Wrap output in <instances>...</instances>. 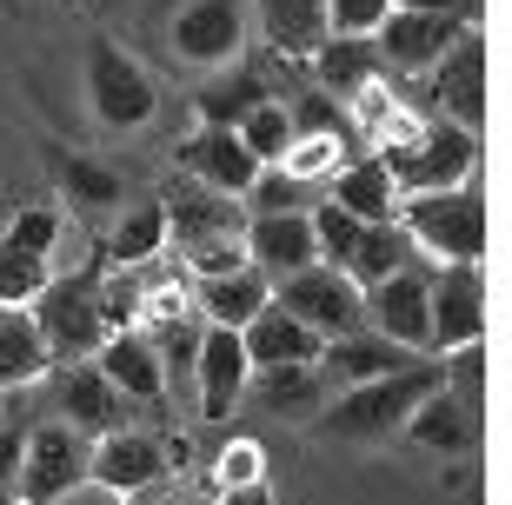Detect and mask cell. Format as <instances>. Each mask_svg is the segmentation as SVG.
Masks as SVG:
<instances>
[{
	"mask_svg": "<svg viewBox=\"0 0 512 505\" xmlns=\"http://www.w3.org/2000/svg\"><path fill=\"white\" fill-rule=\"evenodd\" d=\"M213 505H273V479H247V486H227Z\"/></svg>",
	"mask_w": 512,
	"mask_h": 505,
	"instance_id": "cell-42",
	"label": "cell"
},
{
	"mask_svg": "<svg viewBox=\"0 0 512 505\" xmlns=\"http://www.w3.org/2000/svg\"><path fill=\"white\" fill-rule=\"evenodd\" d=\"M173 173H187V180H200V187H213V193L247 200V187L260 180V160L240 147L233 127H193L187 140L173 147Z\"/></svg>",
	"mask_w": 512,
	"mask_h": 505,
	"instance_id": "cell-16",
	"label": "cell"
},
{
	"mask_svg": "<svg viewBox=\"0 0 512 505\" xmlns=\"http://www.w3.org/2000/svg\"><path fill=\"white\" fill-rule=\"evenodd\" d=\"M446 386V359H413L406 373H386V379H366V386H346L320 406V432L326 439H340V446H386L413 406L426 393Z\"/></svg>",
	"mask_w": 512,
	"mask_h": 505,
	"instance_id": "cell-1",
	"label": "cell"
},
{
	"mask_svg": "<svg viewBox=\"0 0 512 505\" xmlns=\"http://www.w3.org/2000/svg\"><path fill=\"white\" fill-rule=\"evenodd\" d=\"M187 266H193V280H220V273H240L247 266V246L240 240H200V246H187Z\"/></svg>",
	"mask_w": 512,
	"mask_h": 505,
	"instance_id": "cell-41",
	"label": "cell"
},
{
	"mask_svg": "<svg viewBox=\"0 0 512 505\" xmlns=\"http://www.w3.org/2000/svg\"><path fill=\"white\" fill-rule=\"evenodd\" d=\"M233 133H240V147H247L260 167H280V153L293 147V113H286V100H260Z\"/></svg>",
	"mask_w": 512,
	"mask_h": 505,
	"instance_id": "cell-34",
	"label": "cell"
},
{
	"mask_svg": "<svg viewBox=\"0 0 512 505\" xmlns=\"http://www.w3.org/2000/svg\"><path fill=\"white\" fill-rule=\"evenodd\" d=\"M240 399L253 412H266V419H320L326 379H320V366H260Z\"/></svg>",
	"mask_w": 512,
	"mask_h": 505,
	"instance_id": "cell-23",
	"label": "cell"
},
{
	"mask_svg": "<svg viewBox=\"0 0 512 505\" xmlns=\"http://www.w3.org/2000/svg\"><path fill=\"white\" fill-rule=\"evenodd\" d=\"M326 200L346 206V213H353V220H366V226H380V220H393V213H399V187H393V173H386L380 153H360V160H346V167L333 173Z\"/></svg>",
	"mask_w": 512,
	"mask_h": 505,
	"instance_id": "cell-25",
	"label": "cell"
},
{
	"mask_svg": "<svg viewBox=\"0 0 512 505\" xmlns=\"http://www.w3.org/2000/svg\"><path fill=\"white\" fill-rule=\"evenodd\" d=\"M27 412H20V399L7 393V406H0V492H14L20 479V452H27Z\"/></svg>",
	"mask_w": 512,
	"mask_h": 505,
	"instance_id": "cell-39",
	"label": "cell"
},
{
	"mask_svg": "<svg viewBox=\"0 0 512 505\" xmlns=\"http://www.w3.org/2000/svg\"><path fill=\"white\" fill-rule=\"evenodd\" d=\"M399 432H406L419 452H439V459H453V452H473V446H479V406H466V399L453 393V373H446V386L419 399L413 419H406Z\"/></svg>",
	"mask_w": 512,
	"mask_h": 505,
	"instance_id": "cell-20",
	"label": "cell"
},
{
	"mask_svg": "<svg viewBox=\"0 0 512 505\" xmlns=\"http://www.w3.org/2000/svg\"><path fill=\"white\" fill-rule=\"evenodd\" d=\"M47 379H54V412H60V426H74L80 439H107V432L127 426V399L114 393V379L100 373L94 359H60Z\"/></svg>",
	"mask_w": 512,
	"mask_h": 505,
	"instance_id": "cell-14",
	"label": "cell"
},
{
	"mask_svg": "<svg viewBox=\"0 0 512 505\" xmlns=\"http://www.w3.org/2000/svg\"><path fill=\"white\" fill-rule=\"evenodd\" d=\"M466 14H473V20H479V0H466Z\"/></svg>",
	"mask_w": 512,
	"mask_h": 505,
	"instance_id": "cell-44",
	"label": "cell"
},
{
	"mask_svg": "<svg viewBox=\"0 0 512 505\" xmlns=\"http://www.w3.org/2000/svg\"><path fill=\"white\" fill-rule=\"evenodd\" d=\"M47 373H54V353H47L34 313L27 306H0V393H27Z\"/></svg>",
	"mask_w": 512,
	"mask_h": 505,
	"instance_id": "cell-27",
	"label": "cell"
},
{
	"mask_svg": "<svg viewBox=\"0 0 512 505\" xmlns=\"http://www.w3.org/2000/svg\"><path fill=\"white\" fill-rule=\"evenodd\" d=\"M419 353H406V346H393L386 333H373V326H360V333H340L320 346V379L333 386V393H346V386H366V379H386V373H406Z\"/></svg>",
	"mask_w": 512,
	"mask_h": 505,
	"instance_id": "cell-19",
	"label": "cell"
},
{
	"mask_svg": "<svg viewBox=\"0 0 512 505\" xmlns=\"http://www.w3.org/2000/svg\"><path fill=\"white\" fill-rule=\"evenodd\" d=\"M87 446H94V439H80L74 426L40 419V426L27 432V452H20L14 499H27V505H60L67 492H80V486H87Z\"/></svg>",
	"mask_w": 512,
	"mask_h": 505,
	"instance_id": "cell-10",
	"label": "cell"
},
{
	"mask_svg": "<svg viewBox=\"0 0 512 505\" xmlns=\"http://www.w3.org/2000/svg\"><path fill=\"white\" fill-rule=\"evenodd\" d=\"M94 366L114 379V393H120V399L167 406V373H160V353H153V339L140 333V326H127V333H107V339H100Z\"/></svg>",
	"mask_w": 512,
	"mask_h": 505,
	"instance_id": "cell-22",
	"label": "cell"
},
{
	"mask_svg": "<svg viewBox=\"0 0 512 505\" xmlns=\"http://www.w3.org/2000/svg\"><path fill=\"white\" fill-rule=\"evenodd\" d=\"M47 167H54V187L67 193L80 213H120V200H127L120 173L107 167V160H94V153H67V147H54V153H47Z\"/></svg>",
	"mask_w": 512,
	"mask_h": 505,
	"instance_id": "cell-29",
	"label": "cell"
},
{
	"mask_svg": "<svg viewBox=\"0 0 512 505\" xmlns=\"http://www.w3.org/2000/svg\"><path fill=\"white\" fill-rule=\"evenodd\" d=\"M240 346H247V366L260 373V366H320V346H326V339L313 333V326H300L286 306L266 300L260 313L240 326Z\"/></svg>",
	"mask_w": 512,
	"mask_h": 505,
	"instance_id": "cell-21",
	"label": "cell"
},
{
	"mask_svg": "<svg viewBox=\"0 0 512 505\" xmlns=\"http://www.w3.org/2000/svg\"><path fill=\"white\" fill-rule=\"evenodd\" d=\"M413 253H419V246L406 240V226H399V220L360 226V246H353V260H346V280L373 286V280H386V273H399V266H413Z\"/></svg>",
	"mask_w": 512,
	"mask_h": 505,
	"instance_id": "cell-32",
	"label": "cell"
},
{
	"mask_svg": "<svg viewBox=\"0 0 512 505\" xmlns=\"http://www.w3.org/2000/svg\"><path fill=\"white\" fill-rule=\"evenodd\" d=\"M386 7H406V14H466V0H386ZM473 20V14H466ZM479 27V20H473Z\"/></svg>",
	"mask_w": 512,
	"mask_h": 505,
	"instance_id": "cell-43",
	"label": "cell"
},
{
	"mask_svg": "<svg viewBox=\"0 0 512 505\" xmlns=\"http://www.w3.org/2000/svg\"><path fill=\"white\" fill-rule=\"evenodd\" d=\"M413 94H419V113H426V120H453V127L479 133L486 127V34L466 27V34L413 80Z\"/></svg>",
	"mask_w": 512,
	"mask_h": 505,
	"instance_id": "cell-6",
	"label": "cell"
},
{
	"mask_svg": "<svg viewBox=\"0 0 512 505\" xmlns=\"http://www.w3.org/2000/svg\"><path fill=\"white\" fill-rule=\"evenodd\" d=\"M260 100H273L266 94V74H253V67H220L213 80H200V94H193V113H200V127H240Z\"/></svg>",
	"mask_w": 512,
	"mask_h": 505,
	"instance_id": "cell-30",
	"label": "cell"
},
{
	"mask_svg": "<svg viewBox=\"0 0 512 505\" xmlns=\"http://www.w3.org/2000/svg\"><path fill=\"white\" fill-rule=\"evenodd\" d=\"M240 246H247V260L260 266L273 286H280L286 273H300V266L320 260L306 206H293V213H247V233H240Z\"/></svg>",
	"mask_w": 512,
	"mask_h": 505,
	"instance_id": "cell-18",
	"label": "cell"
},
{
	"mask_svg": "<svg viewBox=\"0 0 512 505\" xmlns=\"http://www.w3.org/2000/svg\"><path fill=\"white\" fill-rule=\"evenodd\" d=\"M247 14L260 20V34L280 47L286 60H313L326 47V0H247Z\"/></svg>",
	"mask_w": 512,
	"mask_h": 505,
	"instance_id": "cell-24",
	"label": "cell"
},
{
	"mask_svg": "<svg viewBox=\"0 0 512 505\" xmlns=\"http://www.w3.org/2000/svg\"><path fill=\"white\" fill-rule=\"evenodd\" d=\"M247 479H266L260 439H227V452H220V459H213V472H207V492L220 499L227 486H247Z\"/></svg>",
	"mask_w": 512,
	"mask_h": 505,
	"instance_id": "cell-37",
	"label": "cell"
},
{
	"mask_svg": "<svg viewBox=\"0 0 512 505\" xmlns=\"http://www.w3.org/2000/svg\"><path fill=\"white\" fill-rule=\"evenodd\" d=\"M393 14L386 0H326V27L333 34H360V40H373V27Z\"/></svg>",
	"mask_w": 512,
	"mask_h": 505,
	"instance_id": "cell-40",
	"label": "cell"
},
{
	"mask_svg": "<svg viewBox=\"0 0 512 505\" xmlns=\"http://www.w3.org/2000/svg\"><path fill=\"white\" fill-rule=\"evenodd\" d=\"M393 220L433 260H466V266L486 260V193L473 180L466 187H446V193H406Z\"/></svg>",
	"mask_w": 512,
	"mask_h": 505,
	"instance_id": "cell-3",
	"label": "cell"
},
{
	"mask_svg": "<svg viewBox=\"0 0 512 505\" xmlns=\"http://www.w3.org/2000/svg\"><path fill=\"white\" fill-rule=\"evenodd\" d=\"M360 306H366V326L373 333H386L406 353H426V266H399L386 280L360 286Z\"/></svg>",
	"mask_w": 512,
	"mask_h": 505,
	"instance_id": "cell-17",
	"label": "cell"
},
{
	"mask_svg": "<svg viewBox=\"0 0 512 505\" xmlns=\"http://www.w3.org/2000/svg\"><path fill=\"white\" fill-rule=\"evenodd\" d=\"M54 280L40 253H20L14 240H0V306H34V293Z\"/></svg>",
	"mask_w": 512,
	"mask_h": 505,
	"instance_id": "cell-36",
	"label": "cell"
},
{
	"mask_svg": "<svg viewBox=\"0 0 512 505\" xmlns=\"http://www.w3.org/2000/svg\"><path fill=\"white\" fill-rule=\"evenodd\" d=\"M486 339V273L466 260H439L426 273V353L446 359Z\"/></svg>",
	"mask_w": 512,
	"mask_h": 505,
	"instance_id": "cell-7",
	"label": "cell"
},
{
	"mask_svg": "<svg viewBox=\"0 0 512 505\" xmlns=\"http://www.w3.org/2000/svg\"><path fill=\"white\" fill-rule=\"evenodd\" d=\"M313 74H320L326 100H360L366 87H380V54L360 34H326V47L313 54Z\"/></svg>",
	"mask_w": 512,
	"mask_h": 505,
	"instance_id": "cell-28",
	"label": "cell"
},
{
	"mask_svg": "<svg viewBox=\"0 0 512 505\" xmlns=\"http://www.w3.org/2000/svg\"><path fill=\"white\" fill-rule=\"evenodd\" d=\"M0 505H14V492H0Z\"/></svg>",
	"mask_w": 512,
	"mask_h": 505,
	"instance_id": "cell-45",
	"label": "cell"
},
{
	"mask_svg": "<svg viewBox=\"0 0 512 505\" xmlns=\"http://www.w3.org/2000/svg\"><path fill=\"white\" fill-rule=\"evenodd\" d=\"M247 379H253V366H247L240 333H233V326H200V353H193V399H200V419L227 426V412L240 406Z\"/></svg>",
	"mask_w": 512,
	"mask_h": 505,
	"instance_id": "cell-15",
	"label": "cell"
},
{
	"mask_svg": "<svg viewBox=\"0 0 512 505\" xmlns=\"http://www.w3.org/2000/svg\"><path fill=\"white\" fill-rule=\"evenodd\" d=\"M273 306H286V313L300 319V326H313L320 339H340V333H360V326H366L360 286L346 280L340 266H326V260L286 273V280L273 286Z\"/></svg>",
	"mask_w": 512,
	"mask_h": 505,
	"instance_id": "cell-9",
	"label": "cell"
},
{
	"mask_svg": "<svg viewBox=\"0 0 512 505\" xmlns=\"http://www.w3.org/2000/svg\"><path fill=\"white\" fill-rule=\"evenodd\" d=\"M87 107H94V120L107 133H140V127H153V113H160V94H153V80H147V67L120 47V40H107V34H94L87 40Z\"/></svg>",
	"mask_w": 512,
	"mask_h": 505,
	"instance_id": "cell-5",
	"label": "cell"
},
{
	"mask_svg": "<svg viewBox=\"0 0 512 505\" xmlns=\"http://www.w3.org/2000/svg\"><path fill=\"white\" fill-rule=\"evenodd\" d=\"M346 160H360V140H353V133H293V147L280 153V173L286 180H333V173L346 167Z\"/></svg>",
	"mask_w": 512,
	"mask_h": 505,
	"instance_id": "cell-33",
	"label": "cell"
},
{
	"mask_svg": "<svg viewBox=\"0 0 512 505\" xmlns=\"http://www.w3.org/2000/svg\"><path fill=\"white\" fill-rule=\"evenodd\" d=\"M247 0H187V7H173V54L187 60V67H207V74H220V67H233V60L247 54Z\"/></svg>",
	"mask_w": 512,
	"mask_h": 505,
	"instance_id": "cell-11",
	"label": "cell"
},
{
	"mask_svg": "<svg viewBox=\"0 0 512 505\" xmlns=\"http://www.w3.org/2000/svg\"><path fill=\"white\" fill-rule=\"evenodd\" d=\"M306 220H313V246H320V260L346 273V260H353V246H360V226L366 220H353V213H346V206H333V200H320Z\"/></svg>",
	"mask_w": 512,
	"mask_h": 505,
	"instance_id": "cell-35",
	"label": "cell"
},
{
	"mask_svg": "<svg viewBox=\"0 0 512 505\" xmlns=\"http://www.w3.org/2000/svg\"><path fill=\"white\" fill-rule=\"evenodd\" d=\"M466 27H473L466 14H406V7H393V14L373 27V54H380V74H406V80H419L439 54H446V47H453L459 34H466Z\"/></svg>",
	"mask_w": 512,
	"mask_h": 505,
	"instance_id": "cell-13",
	"label": "cell"
},
{
	"mask_svg": "<svg viewBox=\"0 0 512 505\" xmlns=\"http://www.w3.org/2000/svg\"><path fill=\"white\" fill-rule=\"evenodd\" d=\"M386 173H393L399 200L406 193H446V187H466L479 173V133L453 127V120H419L413 140L393 153H380Z\"/></svg>",
	"mask_w": 512,
	"mask_h": 505,
	"instance_id": "cell-4",
	"label": "cell"
},
{
	"mask_svg": "<svg viewBox=\"0 0 512 505\" xmlns=\"http://www.w3.org/2000/svg\"><path fill=\"white\" fill-rule=\"evenodd\" d=\"M100 253H107V266H147L153 253H167V213H160V200H133L114 220Z\"/></svg>",
	"mask_w": 512,
	"mask_h": 505,
	"instance_id": "cell-31",
	"label": "cell"
},
{
	"mask_svg": "<svg viewBox=\"0 0 512 505\" xmlns=\"http://www.w3.org/2000/svg\"><path fill=\"white\" fill-rule=\"evenodd\" d=\"M153 200H160V213H167V233H173L180 253L200 246V240H240V233H247V200L213 193V187H200V180H187V173L160 180Z\"/></svg>",
	"mask_w": 512,
	"mask_h": 505,
	"instance_id": "cell-12",
	"label": "cell"
},
{
	"mask_svg": "<svg viewBox=\"0 0 512 505\" xmlns=\"http://www.w3.org/2000/svg\"><path fill=\"white\" fill-rule=\"evenodd\" d=\"M173 459H187L180 439H173V452H167V439L120 426V432H107V439L87 446V486L114 492V499H140V492H153L173 472Z\"/></svg>",
	"mask_w": 512,
	"mask_h": 505,
	"instance_id": "cell-8",
	"label": "cell"
},
{
	"mask_svg": "<svg viewBox=\"0 0 512 505\" xmlns=\"http://www.w3.org/2000/svg\"><path fill=\"white\" fill-rule=\"evenodd\" d=\"M100 286H107V253H94V260L80 266V273H67V280H47L34 293V326L40 339H47V353L60 359H94L100 339H107V313H100Z\"/></svg>",
	"mask_w": 512,
	"mask_h": 505,
	"instance_id": "cell-2",
	"label": "cell"
},
{
	"mask_svg": "<svg viewBox=\"0 0 512 505\" xmlns=\"http://www.w3.org/2000/svg\"><path fill=\"white\" fill-rule=\"evenodd\" d=\"M0 240H14L20 253H40V260H47V253H54V240H60V213H54V206H20L14 226H7Z\"/></svg>",
	"mask_w": 512,
	"mask_h": 505,
	"instance_id": "cell-38",
	"label": "cell"
},
{
	"mask_svg": "<svg viewBox=\"0 0 512 505\" xmlns=\"http://www.w3.org/2000/svg\"><path fill=\"white\" fill-rule=\"evenodd\" d=\"M266 300H273V280H266L253 260L240 266V273H220V280H193V306H200L207 326H233V333H240Z\"/></svg>",
	"mask_w": 512,
	"mask_h": 505,
	"instance_id": "cell-26",
	"label": "cell"
}]
</instances>
